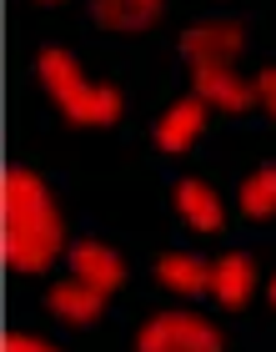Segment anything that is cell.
<instances>
[{"label":"cell","mask_w":276,"mask_h":352,"mask_svg":"<svg viewBox=\"0 0 276 352\" xmlns=\"http://www.w3.org/2000/svg\"><path fill=\"white\" fill-rule=\"evenodd\" d=\"M41 81L51 86V96L60 106H66L71 121H116L121 116V96L111 86H86V76H80V66L66 56V51H41Z\"/></svg>","instance_id":"7a4b0ae2"},{"label":"cell","mask_w":276,"mask_h":352,"mask_svg":"<svg viewBox=\"0 0 276 352\" xmlns=\"http://www.w3.org/2000/svg\"><path fill=\"white\" fill-rule=\"evenodd\" d=\"M156 272H161V282H166V287H176V292H186V297H196V292L211 287V267L201 257H161Z\"/></svg>","instance_id":"8fae6325"},{"label":"cell","mask_w":276,"mask_h":352,"mask_svg":"<svg viewBox=\"0 0 276 352\" xmlns=\"http://www.w3.org/2000/svg\"><path fill=\"white\" fill-rule=\"evenodd\" d=\"M201 121H206V106H201V96H191V101L171 106L166 116H161V126H156V141H161L166 151H186L191 141H196Z\"/></svg>","instance_id":"52a82bcc"},{"label":"cell","mask_w":276,"mask_h":352,"mask_svg":"<svg viewBox=\"0 0 276 352\" xmlns=\"http://www.w3.org/2000/svg\"><path fill=\"white\" fill-rule=\"evenodd\" d=\"M271 302H276V282H271Z\"/></svg>","instance_id":"2e32d148"},{"label":"cell","mask_w":276,"mask_h":352,"mask_svg":"<svg viewBox=\"0 0 276 352\" xmlns=\"http://www.w3.org/2000/svg\"><path fill=\"white\" fill-rule=\"evenodd\" d=\"M251 287H256L251 257H221L211 267V292H216V302H226V307H241V302L251 297Z\"/></svg>","instance_id":"ba28073f"},{"label":"cell","mask_w":276,"mask_h":352,"mask_svg":"<svg viewBox=\"0 0 276 352\" xmlns=\"http://www.w3.org/2000/svg\"><path fill=\"white\" fill-rule=\"evenodd\" d=\"M241 25L231 21H211V25H196V30H186L181 36V51L191 66H231L236 51H241Z\"/></svg>","instance_id":"277c9868"},{"label":"cell","mask_w":276,"mask_h":352,"mask_svg":"<svg viewBox=\"0 0 276 352\" xmlns=\"http://www.w3.org/2000/svg\"><path fill=\"white\" fill-rule=\"evenodd\" d=\"M176 201H181L186 221H196L201 232H216L221 227V201L211 197L201 182H181V186H176Z\"/></svg>","instance_id":"7c38bea8"},{"label":"cell","mask_w":276,"mask_h":352,"mask_svg":"<svg viewBox=\"0 0 276 352\" xmlns=\"http://www.w3.org/2000/svg\"><path fill=\"white\" fill-rule=\"evenodd\" d=\"M91 15L111 30H141L161 15V0H95Z\"/></svg>","instance_id":"9c48e42d"},{"label":"cell","mask_w":276,"mask_h":352,"mask_svg":"<svg viewBox=\"0 0 276 352\" xmlns=\"http://www.w3.org/2000/svg\"><path fill=\"white\" fill-rule=\"evenodd\" d=\"M141 352H221V338L191 312H161L141 327Z\"/></svg>","instance_id":"3957f363"},{"label":"cell","mask_w":276,"mask_h":352,"mask_svg":"<svg viewBox=\"0 0 276 352\" xmlns=\"http://www.w3.org/2000/svg\"><path fill=\"white\" fill-rule=\"evenodd\" d=\"M51 307L66 317V322H91V317L106 307V292L91 287V282H60L51 292Z\"/></svg>","instance_id":"30bf717a"},{"label":"cell","mask_w":276,"mask_h":352,"mask_svg":"<svg viewBox=\"0 0 276 352\" xmlns=\"http://www.w3.org/2000/svg\"><path fill=\"white\" fill-rule=\"evenodd\" d=\"M5 352H51V347L36 342V338H21V332H15V338H5Z\"/></svg>","instance_id":"9a60e30c"},{"label":"cell","mask_w":276,"mask_h":352,"mask_svg":"<svg viewBox=\"0 0 276 352\" xmlns=\"http://www.w3.org/2000/svg\"><path fill=\"white\" fill-rule=\"evenodd\" d=\"M241 206H246V217H271L276 212V166H262L241 186Z\"/></svg>","instance_id":"4fadbf2b"},{"label":"cell","mask_w":276,"mask_h":352,"mask_svg":"<svg viewBox=\"0 0 276 352\" xmlns=\"http://www.w3.org/2000/svg\"><path fill=\"white\" fill-rule=\"evenodd\" d=\"M191 76H196V96L201 101H216L226 111H246L256 101V91L246 81H236L231 66H191Z\"/></svg>","instance_id":"5b68a950"},{"label":"cell","mask_w":276,"mask_h":352,"mask_svg":"<svg viewBox=\"0 0 276 352\" xmlns=\"http://www.w3.org/2000/svg\"><path fill=\"white\" fill-rule=\"evenodd\" d=\"M256 96H262L266 111L276 116V71H262V81H256Z\"/></svg>","instance_id":"5bb4252c"},{"label":"cell","mask_w":276,"mask_h":352,"mask_svg":"<svg viewBox=\"0 0 276 352\" xmlns=\"http://www.w3.org/2000/svg\"><path fill=\"white\" fill-rule=\"evenodd\" d=\"M0 206H5V262L21 267V272H41L51 267L56 247H60V217L45 186L36 182L30 171L10 166L5 171V186H0Z\"/></svg>","instance_id":"6da1fadb"},{"label":"cell","mask_w":276,"mask_h":352,"mask_svg":"<svg viewBox=\"0 0 276 352\" xmlns=\"http://www.w3.org/2000/svg\"><path fill=\"white\" fill-rule=\"evenodd\" d=\"M71 267H76V277H80V282L101 287V292L121 287V277H126L121 257H116V252H106L101 242H76V247H71Z\"/></svg>","instance_id":"8992f818"}]
</instances>
